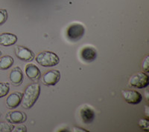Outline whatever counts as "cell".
Wrapping results in <instances>:
<instances>
[{"label": "cell", "instance_id": "1", "mask_svg": "<svg viewBox=\"0 0 149 132\" xmlns=\"http://www.w3.org/2000/svg\"><path fill=\"white\" fill-rule=\"evenodd\" d=\"M40 93V86L37 83H32L28 85L22 94V107L25 109H30L35 104Z\"/></svg>", "mask_w": 149, "mask_h": 132}, {"label": "cell", "instance_id": "2", "mask_svg": "<svg viewBox=\"0 0 149 132\" xmlns=\"http://www.w3.org/2000/svg\"><path fill=\"white\" fill-rule=\"evenodd\" d=\"M36 61L43 67H52L60 63L58 56L51 51H42L36 56Z\"/></svg>", "mask_w": 149, "mask_h": 132}, {"label": "cell", "instance_id": "3", "mask_svg": "<svg viewBox=\"0 0 149 132\" xmlns=\"http://www.w3.org/2000/svg\"><path fill=\"white\" fill-rule=\"evenodd\" d=\"M85 34V28L81 24L73 23L66 29V37L71 42L80 40Z\"/></svg>", "mask_w": 149, "mask_h": 132}, {"label": "cell", "instance_id": "4", "mask_svg": "<svg viewBox=\"0 0 149 132\" xmlns=\"http://www.w3.org/2000/svg\"><path fill=\"white\" fill-rule=\"evenodd\" d=\"M129 83L134 88H144L148 85L149 77L144 72H139L130 77Z\"/></svg>", "mask_w": 149, "mask_h": 132}, {"label": "cell", "instance_id": "5", "mask_svg": "<svg viewBox=\"0 0 149 132\" xmlns=\"http://www.w3.org/2000/svg\"><path fill=\"white\" fill-rule=\"evenodd\" d=\"M122 95L127 103L133 105L139 103L142 100V95L134 90H123L122 91Z\"/></svg>", "mask_w": 149, "mask_h": 132}, {"label": "cell", "instance_id": "6", "mask_svg": "<svg viewBox=\"0 0 149 132\" xmlns=\"http://www.w3.org/2000/svg\"><path fill=\"white\" fill-rule=\"evenodd\" d=\"M61 80V73L58 70H50L43 74L42 82L45 85H55Z\"/></svg>", "mask_w": 149, "mask_h": 132}, {"label": "cell", "instance_id": "7", "mask_svg": "<svg viewBox=\"0 0 149 132\" xmlns=\"http://www.w3.org/2000/svg\"><path fill=\"white\" fill-rule=\"evenodd\" d=\"M15 54L18 59L26 62L32 61L34 58V54L33 51L28 47L23 46H17L15 47Z\"/></svg>", "mask_w": 149, "mask_h": 132}, {"label": "cell", "instance_id": "8", "mask_svg": "<svg viewBox=\"0 0 149 132\" xmlns=\"http://www.w3.org/2000/svg\"><path fill=\"white\" fill-rule=\"evenodd\" d=\"M6 120L8 122L12 124L23 123L27 120V116L22 111H15L9 112L6 115Z\"/></svg>", "mask_w": 149, "mask_h": 132}, {"label": "cell", "instance_id": "9", "mask_svg": "<svg viewBox=\"0 0 149 132\" xmlns=\"http://www.w3.org/2000/svg\"><path fill=\"white\" fill-rule=\"evenodd\" d=\"M81 57L86 63H92L96 59L97 52L93 47H84L81 51Z\"/></svg>", "mask_w": 149, "mask_h": 132}, {"label": "cell", "instance_id": "10", "mask_svg": "<svg viewBox=\"0 0 149 132\" xmlns=\"http://www.w3.org/2000/svg\"><path fill=\"white\" fill-rule=\"evenodd\" d=\"M22 98V94L21 92H14L8 97L6 100V105L10 109H15L21 103Z\"/></svg>", "mask_w": 149, "mask_h": 132}, {"label": "cell", "instance_id": "11", "mask_svg": "<svg viewBox=\"0 0 149 132\" xmlns=\"http://www.w3.org/2000/svg\"><path fill=\"white\" fill-rule=\"evenodd\" d=\"M80 116L81 117L82 121L86 124L91 123L95 119V112L88 105L84 106L80 111Z\"/></svg>", "mask_w": 149, "mask_h": 132}, {"label": "cell", "instance_id": "12", "mask_svg": "<svg viewBox=\"0 0 149 132\" xmlns=\"http://www.w3.org/2000/svg\"><path fill=\"white\" fill-rule=\"evenodd\" d=\"M26 74L28 77L32 81L37 82L40 80V71L34 64H28L26 66Z\"/></svg>", "mask_w": 149, "mask_h": 132}, {"label": "cell", "instance_id": "13", "mask_svg": "<svg viewBox=\"0 0 149 132\" xmlns=\"http://www.w3.org/2000/svg\"><path fill=\"white\" fill-rule=\"evenodd\" d=\"M10 80L14 86H19L23 82V74L19 67H16L10 73Z\"/></svg>", "mask_w": 149, "mask_h": 132}, {"label": "cell", "instance_id": "14", "mask_svg": "<svg viewBox=\"0 0 149 132\" xmlns=\"http://www.w3.org/2000/svg\"><path fill=\"white\" fill-rule=\"evenodd\" d=\"M17 36L15 34L10 33H3L0 34V45L3 46H10L15 44Z\"/></svg>", "mask_w": 149, "mask_h": 132}, {"label": "cell", "instance_id": "15", "mask_svg": "<svg viewBox=\"0 0 149 132\" xmlns=\"http://www.w3.org/2000/svg\"><path fill=\"white\" fill-rule=\"evenodd\" d=\"M14 64V59L10 56H4L0 58V70H7Z\"/></svg>", "mask_w": 149, "mask_h": 132}, {"label": "cell", "instance_id": "16", "mask_svg": "<svg viewBox=\"0 0 149 132\" xmlns=\"http://www.w3.org/2000/svg\"><path fill=\"white\" fill-rule=\"evenodd\" d=\"M10 91V85L8 82H0V98L5 97Z\"/></svg>", "mask_w": 149, "mask_h": 132}, {"label": "cell", "instance_id": "17", "mask_svg": "<svg viewBox=\"0 0 149 132\" xmlns=\"http://www.w3.org/2000/svg\"><path fill=\"white\" fill-rule=\"evenodd\" d=\"M14 128V125L10 122H0V132H11Z\"/></svg>", "mask_w": 149, "mask_h": 132}, {"label": "cell", "instance_id": "18", "mask_svg": "<svg viewBox=\"0 0 149 132\" xmlns=\"http://www.w3.org/2000/svg\"><path fill=\"white\" fill-rule=\"evenodd\" d=\"M139 127L142 129V130L146 131H148L149 129V121L147 119H140L139 120Z\"/></svg>", "mask_w": 149, "mask_h": 132}, {"label": "cell", "instance_id": "19", "mask_svg": "<svg viewBox=\"0 0 149 132\" xmlns=\"http://www.w3.org/2000/svg\"><path fill=\"white\" fill-rule=\"evenodd\" d=\"M8 19V12L5 9H0V25H2Z\"/></svg>", "mask_w": 149, "mask_h": 132}, {"label": "cell", "instance_id": "20", "mask_svg": "<svg viewBox=\"0 0 149 132\" xmlns=\"http://www.w3.org/2000/svg\"><path fill=\"white\" fill-rule=\"evenodd\" d=\"M142 69L143 70V71H146V73L149 72V56H146V57H145L143 62H142Z\"/></svg>", "mask_w": 149, "mask_h": 132}, {"label": "cell", "instance_id": "21", "mask_svg": "<svg viewBox=\"0 0 149 132\" xmlns=\"http://www.w3.org/2000/svg\"><path fill=\"white\" fill-rule=\"evenodd\" d=\"M13 131L15 132H26L27 131V128H26V125H18L17 127H14L13 129Z\"/></svg>", "mask_w": 149, "mask_h": 132}, {"label": "cell", "instance_id": "22", "mask_svg": "<svg viewBox=\"0 0 149 132\" xmlns=\"http://www.w3.org/2000/svg\"><path fill=\"white\" fill-rule=\"evenodd\" d=\"M72 131H87L83 129H79V128H74L72 129Z\"/></svg>", "mask_w": 149, "mask_h": 132}, {"label": "cell", "instance_id": "23", "mask_svg": "<svg viewBox=\"0 0 149 132\" xmlns=\"http://www.w3.org/2000/svg\"><path fill=\"white\" fill-rule=\"evenodd\" d=\"M146 115H148V106H146Z\"/></svg>", "mask_w": 149, "mask_h": 132}, {"label": "cell", "instance_id": "24", "mask_svg": "<svg viewBox=\"0 0 149 132\" xmlns=\"http://www.w3.org/2000/svg\"><path fill=\"white\" fill-rule=\"evenodd\" d=\"M1 55H2V52H1V51H0V56H1Z\"/></svg>", "mask_w": 149, "mask_h": 132}]
</instances>
